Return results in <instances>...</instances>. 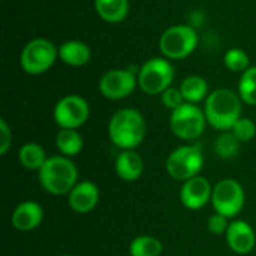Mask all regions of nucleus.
<instances>
[{
    "label": "nucleus",
    "instance_id": "dca6fc26",
    "mask_svg": "<svg viewBox=\"0 0 256 256\" xmlns=\"http://www.w3.org/2000/svg\"><path fill=\"white\" fill-rule=\"evenodd\" d=\"M116 174L124 182H135L144 172V160L135 150H122L116 159Z\"/></svg>",
    "mask_w": 256,
    "mask_h": 256
},
{
    "label": "nucleus",
    "instance_id": "9b49d317",
    "mask_svg": "<svg viewBox=\"0 0 256 256\" xmlns=\"http://www.w3.org/2000/svg\"><path fill=\"white\" fill-rule=\"evenodd\" d=\"M138 86V76L130 69H111L99 80V92L110 100L130 96Z\"/></svg>",
    "mask_w": 256,
    "mask_h": 256
},
{
    "label": "nucleus",
    "instance_id": "393cba45",
    "mask_svg": "<svg viewBox=\"0 0 256 256\" xmlns=\"http://www.w3.org/2000/svg\"><path fill=\"white\" fill-rule=\"evenodd\" d=\"M224 64L231 72H240L243 74L250 68V58L248 52L242 48H231L224 56Z\"/></svg>",
    "mask_w": 256,
    "mask_h": 256
},
{
    "label": "nucleus",
    "instance_id": "f3484780",
    "mask_svg": "<svg viewBox=\"0 0 256 256\" xmlns=\"http://www.w3.org/2000/svg\"><path fill=\"white\" fill-rule=\"evenodd\" d=\"M58 58L72 68H81L92 58L90 46L82 40H66L58 46Z\"/></svg>",
    "mask_w": 256,
    "mask_h": 256
},
{
    "label": "nucleus",
    "instance_id": "4468645a",
    "mask_svg": "<svg viewBox=\"0 0 256 256\" xmlns=\"http://www.w3.org/2000/svg\"><path fill=\"white\" fill-rule=\"evenodd\" d=\"M69 207L80 214L90 213L99 202V189L92 182H80L68 195Z\"/></svg>",
    "mask_w": 256,
    "mask_h": 256
},
{
    "label": "nucleus",
    "instance_id": "5701e85b",
    "mask_svg": "<svg viewBox=\"0 0 256 256\" xmlns=\"http://www.w3.org/2000/svg\"><path fill=\"white\" fill-rule=\"evenodd\" d=\"M214 152L220 159L231 160L240 152V141L234 136L231 130L222 132L214 142Z\"/></svg>",
    "mask_w": 256,
    "mask_h": 256
},
{
    "label": "nucleus",
    "instance_id": "6ab92c4d",
    "mask_svg": "<svg viewBox=\"0 0 256 256\" xmlns=\"http://www.w3.org/2000/svg\"><path fill=\"white\" fill-rule=\"evenodd\" d=\"M180 92L188 104H200L207 99L208 93V82L206 78L200 75H189L180 84Z\"/></svg>",
    "mask_w": 256,
    "mask_h": 256
},
{
    "label": "nucleus",
    "instance_id": "a878e982",
    "mask_svg": "<svg viewBox=\"0 0 256 256\" xmlns=\"http://www.w3.org/2000/svg\"><path fill=\"white\" fill-rule=\"evenodd\" d=\"M231 132L240 142H249L255 138L256 135V124L254 120L242 117L237 120V123L232 126Z\"/></svg>",
    "mask_w": 256,
    "mask_h": 256
},
{
    "label": "nucleus",
    "instance_id": "f03ea898",
    "mask_svg": "<svg viewBox=\"0 0 256 256\" xmlns=\"http://www.w3.org/2000/svg\"><path fill=\"white\" fill-rule=\"evenodd\" d=\"M242 102L238 93L230 88H218L212 92L204 105L207 123L220 132L231 130L237 120L242 118Z\"/></svg>",
    "mask_w": 256,
    "mask_h": 256
},
{
    "label": "nucleus",
    "instance_id": "412c9836",
    "mask_svg": "<svg viewBox=\"0 0 256 256\" xmlns=\"http://www.w3.org/2000/svg\"><path fill=\"white\" fill-rule=\"evenodd\" d=\"M56 146L64 156H76L81 153L84 141L76 129H60L56 135Z\"/></svg>",
    "mask_w": 256,
    "mask_h": 256
},
{
    "label": "nucleus",
    "instance_id": "c756f323",
    "mask_svg": "<svg viewBox=\"0 0 256 256\" xmlns=\"http://www.w3.org/2000/svg\"><path fill=\"white\" fill-rule=\"evenodd\" d=\"M63 256H72V255H63Z\"/></svg>",
    "mask_w": 256,
    "mask_h": 256
},
{
    "label": "nucleus",
    "instance_id": "aec40b11",
    "mask_svg": "<svg viewBox=\"0 0 256 256\" xmlns=\"http://www.w3.org/2000/svg\"><path fill=\"white\" fill-rule=\"evenodd\" d=\"M46 159L48 158L45 154V150L36 142H27L18 152L20 164L24 168L32 170V171H39L44 166V164L46 162Z\"/></svg>",
    "mask_w": 256,
    "mask_h": 256
},
{
    "label": "nucleus",
    "instance_id": "2eb2a0df",
    "mask_svg": "<svg viewBox=\"0 0 256 256\" xmlns=\"http://www.w3.org/2000/svg\"><path fill=\"white\" fill-rule=\"evenodd\" d=\"M44 219L42 207L34 201H24L18 204L12 213V225L15 230L27 232L36 230Z\"/></svg>",
    "mask_w": 256,
    "mask_h": 256
},
{
    "label": "nucleus",
    "instance_id": "0eeeda50",
    "mask_svg": "<svg viewBox=\"0 0 256 256\" xmlns=\"http://www.w3.org/2000/svg\"><path fill=\"white\" fill-rule=\"evenodd\" d=\"M207 118L204 110L195 104L184 102L180 108L174 110L170 117L172 134L184 141H194L204 134Z\"/></svg>",
    "mask_w": 256,
    "mask_h": 256
},
{
    "label": "nucleus",
    "instance_id": "423d86ee",
    "mask_svg": "<svg viewBox=\"0 0 256 256\" xmlns=\"http://www.w3.org/2000/svg\"><path fill=\"white\" fill-rule=\"evenodd\" d=\"M58 58V48L45 38H34L24 45L20 54L21 69L28 75L48 72Z\"/></svg>",
    "mask_w": 256,
    "mask_h": 256
},
{
    "label": "nucleus",
    "instance_id": "ddd939ff",
    "mask_svg": "<svg viewBox=\"0 0 256 256\" xmlns=\"http://www.w3.org/2000/svg\"><path fill=\"white\" fill-rule=\"evenodd\" d=\"M226 243L238 255H248L254 250L256 237L254 228L244 220H232L225 232Z\"/></svg>",
    "mask_w": 256,
    "mask_h": 256
},
{
    "label": "nucleus",
    "instance_id": "9d476101",
    "mask_svg": "<svg viewBox=\"0 0 256 256\" xmlns=\"http://www.w3.org/2000/svg\"><path fill=\"white\" fill-rule=\"evenodd\" d=\"M90 116L88 102L78 94L62 98L54 106V122L60 129H78Z\"/></svg>",
    "mask_w": 256,
    "mask_h": 256
},
{
    "label": "nucleus",
    "instance_id": "c85d7f7f",
    "mask_svg": "<svg viewBox=\"0 0 256 256\" xmlns=\"http://www.w3.org/2000/svg\"><path fill=\"white\" fill-rule=\"evenodd\" d=\"M12 144V132L4 120H0V154H6Z\"/></svg>",
    "mask_w": 256,
    "mask_h": 256
},
{
    "label": "nucleus",
    "instance_id": "4be33fe9",
    "mask_svg": "<svg viewBox=\"0 0 256 256\" xmlns=\"http://www.w3.org/2000/svg\"><path fill=\"white\" fill-rule=\"evenodd\" d=\"M162 252L164 246L160 240L152 236H140L129 244L130 256H160Z\"/></svg>",
    "mask_w": 256,
    "mask_h": 256
},
{
    "label": "nucleus",
    "instance_id": "bb28decb",
    "mask_svg": "<svg viewBox=\"0 0 256 256\" xmlns=\"http://www.w3.org/2000/svg\"><path fill=\"white\" fill-rule=\"evenodd\" d=\"M160 99H162V104L165 108L174 111L177 108H180L183 104H184V98L180 92V88H176V87H170L166 88L162 94H160Z\"/></svg>",
    "mask_w": 256,
    "mask_h": 256
},
{
    "label": "nucleus",
    "instance_id": "39448f33",
    "mask_svg": "<svg viewBox=\"0 0 256 256\" xmlns=\"http://www.w3.org/2000/svg\"><path fill=\"white\" fill-rule=\"evenodd\" d=\"M138 87L146 94H162L172 86L176 70L166 57H152L138 70Z\"/></svg>",
    "mask_w": 256,
    "mask_h": 256
},
{
    "label": "nucleus",
    "instance_id": "cd10ccee",
    "mask_svg": "<svg viewBox=\"0 0 256 256\" xmlns=\"http://www.w3.org/2000/svg\"><path fill=\"white\" fill-rule=\"evenodd\" d=\"M230 224H228V218L219 214V213H214L213 216H210L208 219V231L214 236H220V234H225L226 230H228Z\"/></svg>",
    "mask_w": 256,
    "mask_h": 256
},
{
    "label": "nucleus",
    "instance_id": "a211bd4d",
    "mask_svg": "<svg viewBox=\"0 0 256 256\" xmlns=\"http://www.w3.org/2000/svg\"><path fill=\"white\" fill-rule=\"evenodd\" d=\"M94 10L100 20L117 24L129 14V0H94Z\"/></svg>",
    "mask_w": 256,
    "mask_h": 256
},
{
    "label": "nucleus",
    "instance_id": "20e7f679",
    "mask_svg": "<svg viewBox=\"0 0 256 256\" xmlns=\"http://www.w3.org/2000/svg\"><path fill=\"white\" fill-rule=\"evenodd\" d=\"M198 42V33L192 26L176 24L160 34L159 48L168 60H183L196 50Z\"/></svg>",
    "mask_w": 256,
    "mask_h": 256
},
{
    "label": "nucleus",
    "instance_id": "7ed1b4c3",
    "mask_svg": "<svg viewBox=\"0 0 256 256\" xmlns=\"http://www.w3.org/2000/svg\"><path fill=\"white\" fill-rule=\"evenodd\" d=\"M78 170L72 160L64 156H51L39 170V182L42 188L56 196L69 195L78 183Z\"/></svg>",
    "mask_w": 256,
    "mask_h": 256
},
{
    "label": "nucleus",
    "instance_id": "b1692460",
    "mask_svg": "<svg viewBox=\"0 0 256 256\" xmlns=\"http://www.w3.org/2000/svg\"><path fill=\"white\" fill-rule=\"evenodd\" d=\"M238 96L248 105H256V66L244 70L238 81Z\"/></svg>",
    "mask_w": 256,
    "mask_h": 256
},
{
    "label": "nucleus",
    "instance_id": "f8f14e48",
    "mask_svg": "<svg viewBox=\"0 0 256 256\" xmlns=\"http://www.w3.org/2000/svg\"><path fill=\"white\" fill-rule=\"evenodd\" d=\"M213 188L206 177L196 176L186 180L180 189V201L189 210H201L212 201Z\"/></svg>",
    "mask_w": 256,
    "mask_h": 256
},
{
    "label": "nucleus",
    "instance_id": "1a4fd4ad",
    "mask_svg": "<svg viewBox=\"0 0 256 256\" xmlns=\"http://www.w3.org/2000/svg\"><path fill=\"white\" fill-rule=\"evenodd\" d=\"M212 204L216 213L232 219L244 207V189L234 178H224L214 188L212 194Z\"/></svg>",
    "mask_w": 256,
    "mask_h": 256
},
{
    "label": "nucleus",
    "instance_id": "6e6552de",
    "mask_svg": "<svg viewBox=\"0 0 256 256\" xmlns=\"http://www.w3.org/2000/svg\"><path fill=\"white\" fill-rule=\"evenodd\" d=\"M165 166L172 178L184 183L186 180L200 176L204 166L202 150L200 146L178 147L168 156Z\"/></svg>",
    "mask_w": 256,
    "mask_h": 256
},
{
    "label": "nucleus",
    "instance_id": "f257e3e1",
    "mask_svg": "<svg viewBox=\"0 0 256 256\" xmlns=\"http://www.w3.org/2000/svg\"><path fill=\"white\" fill-rule=\"evenodd\" d=\"M146 118L135 108L118 110L110 120L108 136L122 150H135L146 138Z\"/></svg>",
    "mask_w": 256,
    "mask_h": 256
}]
</instances>
